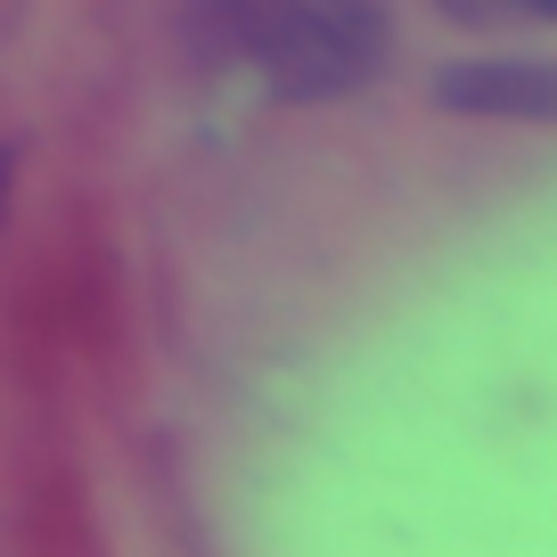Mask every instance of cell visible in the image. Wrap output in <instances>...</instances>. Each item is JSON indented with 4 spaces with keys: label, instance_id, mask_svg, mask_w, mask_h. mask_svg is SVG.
<instances>
[{
    "label": "cell",
    "instance_id": "obj_1",
    "mask_svg": "<svg viewBox=\"0 0 557 557\" xmlns=\"http://www.w3.org/2000/svg\"><path fill=\"white\" fill-rule=\"evenodd\" d=\"M213 58L246 66L278 99H345L394 50L385 0H206Z\"/></svg>",
    "mask_w": 557,
    "mask_h": 557
},
{
    "label": "cell",
    "instance_id": "obj_3",
    "mask_svg": "<svg viewBox=\"0 0 557 557\" xmlns=\"http://www.w3.org/2000/svg\"><path fill=\"white\" fill-rule=\"evenodd\" d=\"M459 25H557V0H435Z\"/></svg>",
    "mask_w": 557,
    "mask_h": 557
},
{
    "label": "cell",
    "instance_id": "obj_2",
    "mask_svg": "<svg viewBox=\"0 0 557 557\" xmlns=\"http://www.w3.org/2000/svg\"><path fill=\"white\" fill-rule=\"evenodd\" d=\"M435 107H451V115H508V123H557V58H475V66H443Z\"/></svg>",
    "mask_w": 557,
    "mask_h": 557
},
{
    "label": "cell",
    "instance_id": "obj_4",
    "mask_svg": "<svg viewBox=\"0 0 557 557\" xmlns=\"http://www.w3.org/2000/svg\"><path fill=\"white\" fill-rule=\"evenodd\" d=\"M9 173H17V157H9V148H0V206H9Z\"/></svg>",
    "mask_w": 557,
    "mask_h": 557
}]
</instances>
